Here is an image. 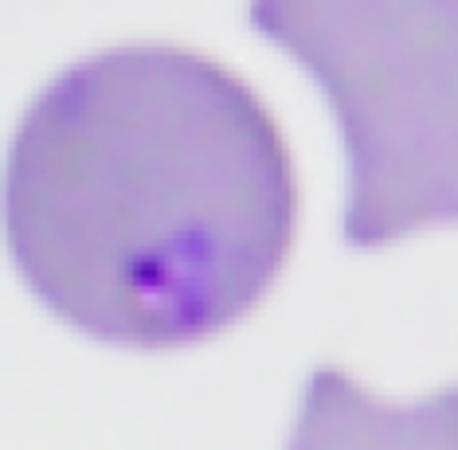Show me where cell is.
<instances>
[{
    "mask_svg": "<svg viewBox=\"0 0 458 450\" xmlns=\"http://www.w3.org/2000/svg\"><path fill=\"white\" fill-rule=\"evenodd\" d=\"M298 188L255 90L176 47H118L24 114L4 235L28 290L102 344L227 329L286 263Z\"/></svg>",
    "mask_w": 458,
    "mask_h": 450,
    "instance_id": "1",
    "label": "cell"
},
{
    "mask_svg": "<svg viewBox=\"0 0 458 450\" xmlns=\"http://www.w3.org/2000/svg\"><path fill=\"white\" fill-rule=\"evenodd\" d=\"M251 24L326 90L349 149L345 243H400L458 200V0H255Z\"/></svg>",
    "mask_w": 458,
    "mask_h": 450,
    "instance_id": "2",
    "label": "cell"
}]
</instances>
